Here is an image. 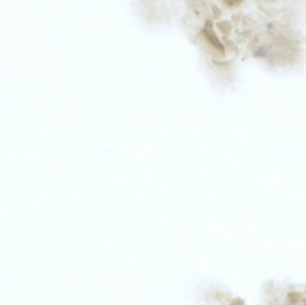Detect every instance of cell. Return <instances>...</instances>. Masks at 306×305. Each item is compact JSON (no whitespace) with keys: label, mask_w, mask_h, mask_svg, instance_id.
Segmentation results:
<instances>
[]
</instances>
